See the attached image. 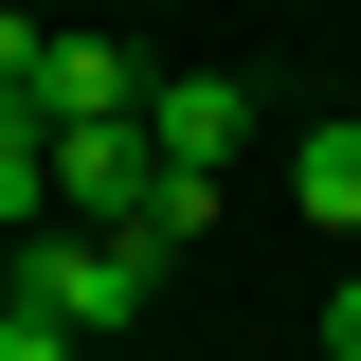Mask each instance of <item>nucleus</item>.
Returning a JSON list of instances; mask_svg holds the SVG:
<instances>
[{"label":"nucleus","mask_w":361,"mask_h":361,"mask_svg":"<svg viewBox=\"0 0 361 361\" xmlns=\"http://www.w3.org/2000/svg\"><path fill=\"white\" fill-rule=\"evenodd\" d=\"M90 109H145L127 37H54V54H37V127H90Z\"/></svg>","instance_id":"4"},{"label":"nucleus","mask_w":361,"mask_h":361,"mask_svg":"<svg viewBox=\"0 0 361 361\" xmlns=\"http://www.w3.org/2000/svg\"><path fill=\"white\" fill-rule=\"evenodd\" d=\"M127 18H163V0H127Z\"/></svg>","instance_id":"8"},{"label":"nucleus","mask_w":361,"mask_h":361,"mask_svg":"<svg viewBox=\"0 0 361 361\" xmlns=\"http://www.w3.org/2000/svg\"><path fill=\"white\" fill-rule=\"evenodd\" d=\"M145 109H90V127H54V217H145Z\"/></svg>","instance_id":"3"},{"label":"nucleus","mask_w":361,"mask_h":361,"mask_svg":"<svg viewBox=\"0 0 361 361\" xmlns=\"http://www.w3.org/2000/svg\"><path fill=\"white\" fill-rule=\"evenodd\" d=\"M343 127H361V90H343Z\"/></svg>","instance_id":"9"},{"label":"nucleus","mask_w":361,"mask_h":361,"mask_svg":"<svg viewBox=\"0 0 361 361\" xmlns=\"http://www.w3.org/2000/svg\"><path fill=\"white\" fill-rule=\"evenodd\" d=\"M289 199H307V235H361V127H343V109L289 145Z\"/></svg>","instance_id":"5"},{"label":"nucleus","mask_w":361,"mask_h":361,"mask_svg":"<svg viewBox=\"0 0 361 361\" xmlns=\"http://www.w3.org/2000/svg\"><path fill=\"white\" fill-rule=\"evenodd\" d=\"M325 361H361V271H343V289H325Z\"/></svg>","instance_id":"7"},{"label":"nucleus","mask_w":361,"mask_h":361,"mask_svg":"<svg viewBox=\"0 0 361 361\" xmlns=\"http://www.w3.org/2000/svg\"><path fill=\"white\" fill-rule=\"evenodd\" d=\"M235 145H253V90L235 73H145V163H199L217 180Z\"/></svg>","instance_id":"2"},{"label":"nucleus","mask_w":361,"mask_h":361,"mask_svg":"<svg viewBox=\"0 0 361 361\" xmlns=\"http://www.w3.org/2000/svg\"><path fill=\"white\" fill-rule=\"evenodd\" d=\"M145 289H163V253H145L127 217H37L18 235V307H54L90 343V325H145Z\"/></svg>","instance_id":"1"},{"label":"nucleus","mask_w":361,"mask_h":361,"mask_svg":"<svg viewBox=\"0 0 361 361\" xmlns=\"http://www.w3.org/2000/svg\"><path fill=\"white\" fill-rule=\"evenodd\" d=\"M0 361H73V325H54V307H18V289H0Z\"/></svg>","instance_id":"6"}]
</instances>
